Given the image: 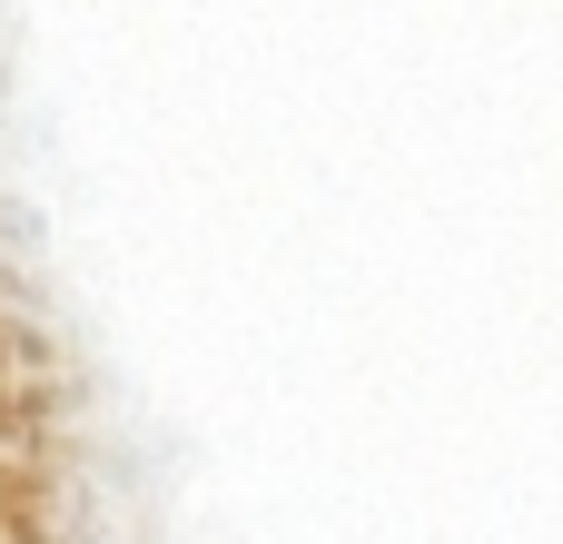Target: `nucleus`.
I'll return each instance as SVG.
<instances>
[]
</instances>
